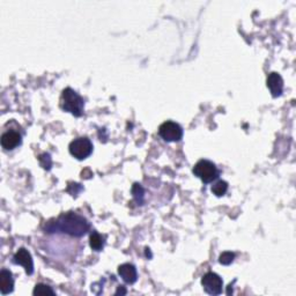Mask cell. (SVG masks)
I'll use <instances>...</instances> for the list:
<instances>
[{"mask_svg": "<svg viewBox=\"0 0 296 296\" xmlns=\"http://www.w3.org/2000/svg\"><path fill=\"white\" fill-rule=\"evenodd\" d=\"M54 229L71 236L81 238L90 230V224L84 218L78 216L76 213H68L59 218L52 230Z\"/></svg>", "mask_w": 296, "mask_h": 296, "instance_id": "cell-1", "label": "cell"}, {"mask_svg": "<svg viewBox=\"0 0 296 296\" xmlns=\"http://www.w3.org/2000/svg\"><path fill=\"white\" fill-rule=\"evenodd\" d=\"M60 106L64 111L79 117L84 114V98L76 90H73L72 88H66L62 92Z\"/></svg>", "mask_w": 296, "mask_h": 296, "instance_id": "cell-2", "label": "cell"}, {"mask_svg": "<svg viewBox=\"0 0 296 296\" xmlns=\"http://www.w3.org/2000/svg\"><path fill=\"white\" fill-rule=\"evenodd\" d=\"M194 174L204 183H212L219 177V170L216 166L208 160L198 161L194 166Z\"/></svg>", "mask_w": 296, "mask_h": 296, "instance_id": "cell-3", "label": "cell"}, {"mask_svg": "<svg viewBox=\"0 0 296 296\" xmlns=\"http://www.w3.org/2000/svg\"><path fill=\"white\" fill-rule=\"evenodd\" d=\"M158 134L166 142H180L183 136V128L175 122H164L158 128Z\"/></svg>", "mask_w": 296, "mask_h": 296, "instance_id": "cell-4", "label": "cell"}, {"mask_svg": "<svg viewBox=\"0 0 296 296\" xmlns=\"http://www.w3.org/2000/svg\"><path fill=\"white\" fill-rule=\"evenodd\" d=\"M92 152V144L88 138H78L74 139L70 144V153L78 160L87 158Z\"/></svg>", "mask_w": 296, "mask_h": 296, "instance_id": "cell-5", "label": "cell"}, {"mask_svg": "<svg viewBox=\"0 0 296 296\" xmlns=\"http://www.w3.org/2000/svg\"><path fill=\"white\" fill-rule=\"evenodd\" d=\"M202 284L204 290L210 295H220L224 288V281L214 272H208L202 276Z\"/></svg>", "mask_w": 296, "mask_h": 296, "instance_id": "cell-6", "label": "cell"}, {"mask_svg": "<svg viewBox=\"0 0 296 296\" xmlns=\"http://www.w3.org/2000/svg\"><path fill=\"white\" fill-rule=\"evenodd\" d=\"M13 262L18 265H22L26 268V272L27 274L32 276L34 273V262H32V254L28 252V250H26L22 248L18 251V252L14 254L13 257Z\"/></svg>", "mask_w": 296, "mask_h": 296, "instance_id": "cell-7", "label": "cell"}, {"mask_svg": "<svg viewBox=\"0 0 296 296\" xmlns=\"http://www.w3.org/2000/svg\"><path fill=\"white\" fill-rule=\"evenodd\" d=\"M268 87L270 88V90H271L273 98H278V96L282 94L284 80L280 74H278L276 72L270 74L268 78Z\"/></svg>", "mask_w": 296, "mask_h": 296, "instance_id": "cell-8", "label": "cell"}, {"mask_svg": "<svg viewBox=\"0 0 296 296\" xmlns=\"http://www.w3.org/2000/svg\"><path fill=\"white\" fill-rule=\"evenodd\" d=\"M0 142L5 150H14L21 145V136L16 131H7L2 136Z\"/></svg>", "mask_w": 296, "mask_h": 296, "instance_id": "cell-9", "label": "cell"}, {"mask_svg": "<svg viewBox=\"0 0 296 296\" xmlns=\"http://www.w3.org/2000/svg\"><path fill=\"white\" fill-rule=\"evenodd\" d=\"M14 290V280L8 270L4 268L0 272V290L2 295H7L12 293Z\"/></svg>", "mask_w": 296, "mask_h": 296, "instance_id": "cell-10", "label": "cell"}, {"mask_svg": "<svg viewBox=\"0 0 296 296\" xmlns=\"http://www.w3.org/2000/svg\"><path fill=\"white\" fill-rule=\"evenodd\" d=\"M118 274L120 276L122 279H123L126 284H134L136 281V270L132 264H123L118 268Z\"/></svg>", "mask_w": 296, "mask_h": 296, "instance_id": "cell-11", "label": "cell"}, {"mask_svg": "<svg viewBox=\"0 0 296 296\" xmlns=\"http://www.w3.org/2000/svg\"><path fill=\"white\" fill-rule=\"evenodd\" d=\"M90 243L92 250L101 251L104 246V236H101L98 232H92L90 238Z\"/></svg>", "mask_w": 296, "mask_h": 296, "instance_id": "cell-12", "label": "cell"}, {"mask_svg": "<svg viewBox=\"0 0 296 296\" xmlns=\"http://www.w3.org/2000/svg\"><path fill=\"white\" fill-rule=\"evenodd\" d=\"M210 190H212L213 194L218 196V197H221V196L226 194V192H227L228 183L224 182V180H219V182H216L212 188H210Z\"/></svg>", "mask_w": 296, "mask_h": 296, "instance_id": "cell-13", "label": "cell"}, {"mask_svg": "<svg viewBox=\"0 0 296 296\" xmlns=\"http://www.w3.org/2000/svg\"><path fill=\"white\" fill-rule=\"evenodd\" d=\"M46 294H51V295H54V290L52 288L49 287V286H46V284H37L34 290V295H46Z\"/></svg>", "mask_w": 296, "mask_h": 296, "instance_id": "cell-14", "label": "cell"}, {"mask_svg": "<svg viewBox=\"0 0 296 296\" xmlns=\"http://www.w3.org/2000/svg\"><path fill=\"white\" fill-rule=\"evenodd\" d=\"M234 258H235V254L232 252H224L220 256L219 262L224 265H229L230 262H232V260H234Z\"/></svg>", "mask_w": 296, "mask_h": 296, "instance_id": "cell-15", "label": "cell"}]
</instances>
